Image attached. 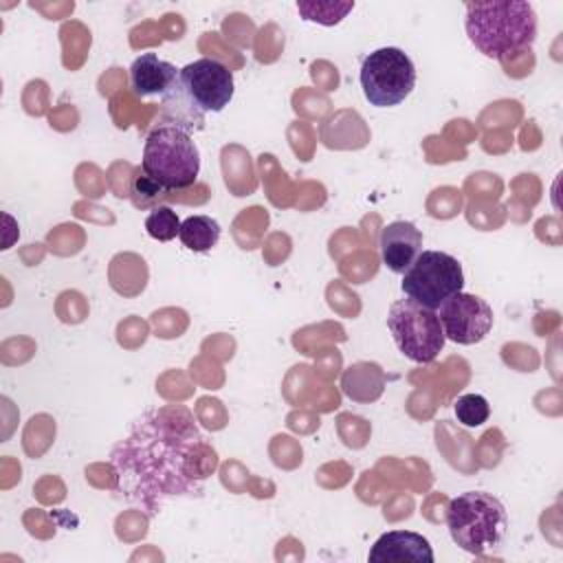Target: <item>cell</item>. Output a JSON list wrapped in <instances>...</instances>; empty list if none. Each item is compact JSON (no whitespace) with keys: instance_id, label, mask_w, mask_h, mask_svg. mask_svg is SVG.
I'll list each match as a JSON object with an SVG mask.
<instances>
[{"instance_id":"6da1fadb","label":"cell","mask_w":563,"mask_h":563,"mask_svg":"<svg viewBox=\"0 0 563 563\" xmlns=\"http://www.w3.org/2000/svg\"><path fill=\"white\" fill-rule=\"evenodd\" d=\"M110 464L117 493L154 517L167 499L202 493L216 468V451L185 407L165 405L132 424L112 449Z\"/></svg>"},{"instance_id":"7a4b0ae2","label":"cell","mask_w":563,"mask_h":563,"mask_svg":"<svg viewBox=\"0 0 563 563\" xmlns=\"http://www.w3.org/2000/svg\"><path fill=\"white\" fill-rule=\"evenodd\" d=\"M464 29L471 44L490 59H508L537 40V13L523 0L466 2Z\"/></svg>"},{"instance_id":"3957f363","label":"cell","mask_w":563,"mask_h":563,"mask_svg":"<svg viewBox=\"0 0 563 563\" xmlns=\"http://www.w3.org/2000/svg\"><path fill=\"white\" fill-rule=\"evenodd\" d=\"M139 169L167 194L191 187L200 174V152L191 132L169 121L156 123L145 136Z\"/></svg>"},{"instance_id":"277c9868","label":"cell","mask_w":563,"mask_h":563,"mask_svg":"<svg viewBox=\"0 0 563 563\" xmlns=\"http://www.w3.org/2000/svg\"><path fill=\"white\" fill-rule=\"evenodd\" d=\"M446 528L457 548L484 556L501 545L508 532V512L495 495L466 490L449 501Z\"/></svg>"},{"instance_id":"5b68a950","label":"cell","mask_w":563,"mask_h":563,"mask_svg":"<svg viewBox=\"0 0 563 563\" xmlns=\"http://www.w3.org/2000/svg\"><path fill=\"white\" fill-rule=\"evenodd\" d=\"M387 328L398 350L409 361L420 365L435 361L446 343L438 312L411 301L409 297L398 299L389 306Z\"/></svg>"},{"instance_id":"8992f818","label":"cell","mask_w":563,"mask_h":563,"mask_svg":"<svg viewBox=\"0 0 563 563\" xmlns=\"http://www.w3.org/2000/svg\"><path fill=\"white\" fill-rule=\"evenodd\" d=\"M361 88L374 108H394L402 103L416 86V66L398 46L372 51L361 64Z\"/></svg>"},{"instance_id":"52a82bcc","label":"cell","mask_w":563,"mask_h":563,"mask_svg":"<svg viewBox=\"0 0 563 563\" xmlns=\"http://www.w3.org/2000/svg\"><path fill=\"white\" fill-rule=\"evenodd\" d=\"M400 288L411 301L438 310L449 297L464 288L462 264L442 251H420L402 273Z\"/></svg>"},{"instance_id":"ba28073f","label":"cell","mask_w":563,"mask_h":563,"mask_svg":"<svg viewBox=\"0 0 563 563\" xmlns=\"http://www.w3.org/2000/svg\"><path fill=\"white\" fill-rule=\"evenodd\" d=\"M178 79L187 99L200 114L222 112L235 92L233 73L211 57H200L183 66Z\"/></svg>"},{"instance_id":"9c48e42d","label":"cell","mask_w":563,"mask_h":563,"mask_svg":"<svg viewBox=\"0 0 563 563\" xmlns=\"http://www.w3.org/2000/svg\"><path fill=\"white\" fill-rule=\"evenodd\" d=\"M444 336L457 345H475L493 330V308L477 295L455 292L438 310Z\"/></svg>"},{"instance_id":"30bf717a","label":"cell","mask_w":563,"mask_h":563,"mask_svg":"<svg viewBox=\"0 0 563 563\" xmlns=\"http://www.w3.org/2000/svg\"><path fill=\"white\" fill-rule=\"evenodd\" d=\"M367 559L372 563H402V561L433 563L435 561L429 539L411 530H389L380 534L374 541Z\"/></svg>"},{"instance_id":"8fae6325","label":"cell","mask_w":563,"mask_h":563,"mask_svg":"<svg viewBox=\"0 0 563 563\" xmlns=\"http://www.w3.org/2000/svg\"><path fill=\"white\" fill-rule=\"evenodd\" d=\"M422 251V231L407 220L389 222L380 231V257L391 273H405Z\"/></svg>"},{"instance_id":"7c38bea8","label":"cell","mask_w":563,"mask_h":563,"mask_svg":"<svg viewBox=\"0 0 563 563\" xmlns=\"http://www.w3.org/2000/svg\"><path fill=\"white\" fill-rule=\"evenodd\" d=\"M178 73L172 62L161 59L156 53H143L130 66V86L139 97H163L176 84Z\"/></svg>"},{"instance_id":"4fadbf2b","label":"cell","mask_w":563,"mask_h":563,"mask_svg":"<svg viewBox=\"0 0 563 563\" xmlns=\"http://www.w3.org/2000/svg\"><path fill=\"white\" fill-rule=\"evenodd\" d=\"M341 389L354 402H374L385 389V372L369 361L352 363L341 376Z\"/></svg>"},{"instance_id":"5bb4252c","label":"cell","mask_w":563,"mask_h":563,"mask_svg":"<svg viewBox=\"0 0 563 563\" xmlns=\"http://www.w3.org/2000/svg\"><path fill=\"white\" fill-rule=\"evenodd\" d=\"M220 224L211 216H189L180 222V242L185 249L194 253H207L211 251L220 240Z\"/></svg>"},{"instance_id":"9a60e30c","label":"cell","mask_w":563,"mask_h":563,"mask_svg":"<svg viewBox=\"0 0 563 563\" xmlns=\"http://www.w3.org/2000/svg\"><path fill=\"white\" fill-rule=\"evenodd\" d=\"M354 9V2H339V0H310V2H297V11L303 20L317 22L323 26L339 24L350 11Z\"/></svg>"},{"instance_id":"2e32d148","label":"cell","mask_w":563,"mask_h":563,"mask_svg":"<svg viewBox=\"0 0 563 563\" xmlns=\"http://www.w3.org/2000/svg\"><path fill=\"white\" fill-rule=\"evenodd\" d=\"M145 231L152 240L169 242L180 233V220L172 207L156 205L145 218Z\"/></svg>"},{"instance_id":"e0dca14e","label":"cell","mask_w":563,"mask_h":563,"mask_svg":"<svg viewBox=\"0 0 563 563\" xmlns=\"http://www.w3.org/2000/svg\"><path fill=\"white\" fill-rule=\"evenodd\" d=\"M455 418L462 427H482L490 416V405L482 394H464L453 402Z\"/></svg>"}]
</instances>
